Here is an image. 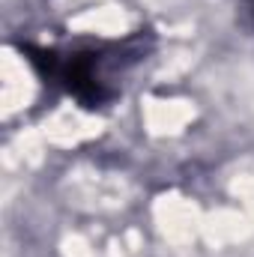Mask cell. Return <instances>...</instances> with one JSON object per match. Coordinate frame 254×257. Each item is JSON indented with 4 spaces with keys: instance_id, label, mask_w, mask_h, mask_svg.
Returning a JSON list of instances; mask_svg holds the SVG:
<instances>
[{
    "instance_id": "obj_1",
    "label": "cell",
    "mask_w": 254,
    "mask_h": 257,
    "mask_svg": "<svg viewBox=\"0 0 254 257\" xmlns=\"http://www.w3.org/2000/svg\"><path fill=\"white\" fill-rule=\"evenodd\" d=\"M153 48L147 30L132 33L123 42H84L66 48H36L21 45L24 57L39 72L45 84L66 90L84 108H102L120 96V78L141 63Z\"/></svg>"
},
{
    "instance_id": "obj_2",
    "label": "cell",
    "mask_w": 254,
    "mask_h": 257,
    "mask_svg": "<svg viewBox=\"0 0 254 257\" xmlns=\"http://www.w3.org/2000/svg\"><path fill=\"white\" fill-rule=\"evenodd\" d=\"M248 9H251V15H254V0H248Z\"/></svg>"
}]
</instances>
